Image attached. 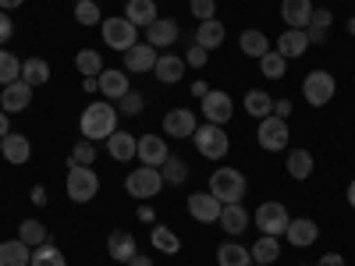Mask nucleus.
I'll return each mask as SVG.
<instances>
[{
    "instance_id": "nucleus-1",
    "label": "nucleus",
    "mask_w": 355,
    "mask_h": 266,
    "mask_svg": "<svg viewBox=\"0 0 355 266\" xmlns=\"http://www.w3.org/2000/svg\"><path fill=\"white\" fill-rule=\"evenodd\" d=\"M78 132H82V139H89V142H107L114 132H117V107H110V103H103V100H96V103H89L85 110H82V117H78Z\"/></svg>"
},
{
    "instance_id": "nucleus-2",
    "label": "nucleus",
    "mask_w": 355,
    "mask_h": 266,
    "mask_svg": "<svg viewBox=\"0 0 355 266\" xmlns=\"http://www.w3.org/2000/svg\"><path fill=\"white\" fill-rule=\"evenodd\" d=\"M192 142H196V153L206 157V160H224V157H227V145H231L227 132H224L220 125H210V121L196 128Z\"/></svg>"
},
{
    "instance_id": "nucleus-3",
    "label": "nucleus",
    "mask_w": 355,
    "mask_h": 266,
    "mask_svg": "<svg viewBox=\"0 0 355 266\" xmlns=\"http://www.w3.org/2000/svg\"><path fill=\"white\" fill-rule=\"evenodd\" d=\"M64 188H68V199H71V202H93L96 192H100V177H96L93 167L71 163V167H68V181H64Z\"/></svg>"
},
{
    "instance_id": "nucleus-4",
    "label": "nucleus",
    "mask_w": 355,
    "mask_h": 266,
    "mask_svg": "<svg viewBox=\"0 0 355 266\" xmlns=\"http://www.w3.org/2000/svg\"><path fill=\"white\" fill-rule=\"evenodd\" d=\"M210 192L227 206V202H242L245 195V174L234 170V167H217L210 174Z\"/></svg>"
},
{
    "instance_id": "nucleus-5",
    "label": "nucleus",
    "mask_w": 355,
    "mask_h": 266,
    "mask_svg": "<svg viewBox=\"0 0 355 266\" xmlns=\"http://www.w3.org/2000/svg\"><path fill=\"white\" fill-rule=\"evenodd\" d=\"M160 188H164V174H160L157 167H135V170L125 177V192H128L132 199H139V202L160 195Z\"/></svg>"
},
{
    "instance_id": "nucleus-6",
    "label": "nucleus",
    "mask_w": 355,
    "mask_h": 266,
    "mask_svg": "<svg viewBox=\"0 0 355 266\" xmlns=\"http://www.w3.org/2000/svg\"><path fill=\"white\" fill-rule=\"evenodd\" d=\"M100 28H103V43L110 46V50H117V53H125V50H132L139 39V28L128 21V18H103L100 21Z\"/></svg>"
},
{
    "instance_id": "nucleus-7",
    "label": "nucleus",
    "mask_w": 355,
    "mask_h": 266,
    "mask_svg": "<svg viewBox=\"0 0 355 266\" xmlns=\"http://www.w3.org/2000/svg\"><path fill=\"white\" fill-rule=\"evenodd\" d=\"M334 75L331 71H309L306 82H302V96L309 107H327L334 100Z\"/></svg>"
},
{
    "instance_id": "nucleus-8",
    "label": "nucleus",
    "mask_w": 355,
    "mask_h": 266,
    "mask_svg": "<svg viewBox=\"0 0 355 266\" xmlns=\"http://www.w3.org/2000/svg\"><path fill=\"white\" fill-rule=\"evenodd\" d=\"M288 210L281 202H259V210H256V217H252V224L259 227V234H284L288 231Z\"/></svg>"
},
{
    "instance_id": "nucleus-9",
    "label": "nucleus",
    "mask_w": 355,
    "mask_h": 266,
    "mask_svg": "<svg viewBox=\"0 0 355 266\" xmlns=\"http://www.w3.org/2000/svg\"><path fill=\"white\" fill-rule=\"evenodd\" d=\"M256 139L266 153H281L284 145H288V121H281V117H263L259 128H256Z\"/></svg>"
},
{
    "instance_id": "nucleus-10",
    "label": "nucleus",
    "mask_w": 355,
    "mask_h": 266,
    "mask_svg": "<svg viewBox=\"0 0 355 266\" xmlns=\"http://www.w3.org/2000/svg\"><path fill=\"white\" fill-rule=\"evenodd\" d=\"M199 107H202V117H206V121H210V125H220V128L234 117V103H231L227 93H220V89H210V93L202 96Z\"/></svg>"
},
{
    "instance_id": "nucleus-11",
    "label": "nucleus",
    "mask_w": 355,
    "mask_h": 266,
    "mask_svg": "<svg viewBox=\"0 0 355 266\" xmlns=\"http://www.w3.org/2000/svg\"><path fill=\"white\" fill-rule=\"evenodd\" d=\"M220 210H224V202L214 192H192L189 195V213L199 224H217L220 220Z\"/></svg>"
},
{
    "instance_id": "nucleus-12",
    "label": "nucleus",
    "mask_w": 355,
    "mask_h": 266,
    "mask_svg": "<svg viewBox=\"0 0 355 266\" xmlns=\"http://www.w3.org/2000/svg\"><path fill=\"white\" fill-rule=\"evenodd\" d=\"M196 128H199L196 114L189 107H174V110L164 114V135H171V139H192Z\"/></svg>"
},
{
    "instance_id": "nucleus-13",
    "label": "nucleus",
    "mask_w": 355,
    "mask_h": 266,
    "mask_svg": "<svg viewBox=\"0 0 355 266\" xmlns=\"http://www.w3.org/2000/svg\"><path fill=\"white\" fill-rule=\"evenodd\" d=\"M178 36H182V25H178V18H157L150 28H146V43H150L153 50L174 46Z\"/></svg>"
},
{
    "instance_id": "nucleus-14",
    "label": "nucleus",
    "mask_w": 355,
    "mask_h": 266,
    "mask_svg": "<svg viewBox=\"0 0 355 266\" xmlns=\"http://www.w3.org/2000/svg\"><path fill=\"white\" fill-rule=\"evenodd\" d=\"M135 157L142 160V167H157V170H160V163L171 157L164 135H139V150H135Z\"/></svg>"
},
{
    "instance_id": "nucleus-15",
    "label": "nucleus",
    "mask_w": 355,
    "mask_h": 266,
    "mask_svg": "<svg viewBox=\"0 0 355 266\" xmlns=\"http://www.w3.org/2000/svg\"><path fill=\"white\" fill-rule=\"evenodd\" d=\"M284 238L291 242V249H309V245L320 238V227H316V220H309V217H295V220H288Z\"/></svg>"
},
{
    "instance_id": "nucleus-16",
    "label": "nucleus",
    "mask_w": 355,
    "mask_h": 266,
    "mask_svg": "<svg viewBox=\"0 0 355 266\" xmlns=\"http://www.w3.org/2000/svg\"><path fill=\"white\" fill-rule=\"evenodd\" d=\"M0 157H4L8 163H15V167H21V163H28V157H33V142H28L25 135H18V132H8L4 139H0Z\"/></svg>"
},
{
    "instance_id": "nucleus-17",
    "label": "nucleus",
    "mask_w": 355,
    "mask_h": 266,
    "mask_svg": "<svg viewBox=\"0 0 355 266\" xmlns=\"http://www.w3.org/2000/svg\"><path fill=\"white\" fill-rule=\"evenodd\" d=\"M28 100H33V85H28V82H21V78L0 89V110H8V114H18V110H25V107H28Z\"/></svg>"
},
{
    "instance_id": "nucleus-18",
    "label": "nucleus",
    "mask_w": 355,
    "mask_h": 266,
    "mask_svg": "<svg viewBox=\"0 0 355 266\" xmlns=\"http://www.w3.org/2000/svg\"><path fill=\"white\" fill-rule=\"evenodd\" d=\"M157 57H160V53H157L150 43H135L132 50H125V68L135 71V75L153 71V68H157Z\"/></svg>"
},
{
    "instance_id": "nucleus-19",
    "label": "nucleus",
    "mask_w": 355,
    "mask_h": 266,
    "mask_svg": "<svg viewBox=\"0 0 355 266\" xmlns=\"http://www.w3.org/2000/svg\"><path fill=\"white\" fill-rule=\"evenodd\" d=\"M306 50H309V36H306V28H284L281 39H277V53L284 57V61H288V57L295 61V57H302Z\"/></svg>"
},
{
    "instance_id": "nucleus-20",
    "label": "nucleus",
    "mask_w": 355,
    "mask_h": 266,
    "mask_svg": "<svg viewBox=\"0 0 355 266\" xmlns=\"http://www.w3.org/2000/svg\"><path fill=\"white\" fill-rule=\"evenodd\" d=\"M217 224H220V227L231 234V238H239V234H242V231L252 224V217L242 210V202H227L224 210H220V220H217Z\"/></svg>"
},
{
    "instance_id": "nucleus-21",
    "label": "nucleus",
    "mask_w": 355,
    "mask_h": 266,
    "mask_svg": "<svg viewBox=\"0 0 355 266\" xmlns=\"http://www.w3.org/2000/svg\"><path fill=\"white\" fill-rule=\"evenodd\" d=\"M96 89L107 96V100H121L125 93H132V85H128V78L121 75V71H114V68H103L100 71V78H96Z\"/></svg>"
},
{
    "instance_id": "nucleus-22",
    "label": "nucleus",
    "mask_w": 355,
    "mask_h": 266,
    "mask_svg": "<svg viewBox=\"0 0 355 266\" xmlns=\"http://www.w3.org/2000/svg\"><path fill=\"white\" fill-rule=\"evenodd\" d=\"M125 18H128L135 28H150V25L160 18V11H157V0H128Z\"/></svg>"
},
{
    "instance_id": "nucleus-23",
    "label": "nucleus",
    "mask_w": 355,
    "mask_h": 266,
    "mask_svg": "<svg viewBox=\"0 0 355 266\" xmlns=\"http://www.w3.org/2000/svg\"><path fill=\"white\" fill-rule=\"evenodd\" d=\"M135 150H139V139H135L132 132H114V135L107 139V153H110L117 163H128V160L135 157Z\"/></svg>"
},
{
    "instance_id": "nucleus-24",
    "label": "nucleus",
    "mask_w": 355,
    "mask_h": 266,
    "mask_svg": "<svg viewBox=\"0 0 355 266\" xmlns=\"http://www.w3.org/2000/svg\"><path fill=\"white\" fill-rule=\"evenodd\" d=\"M33 263V245H25L21 238L0 242V266H28Z\"/></svg>"
},
{
    "instance_id": "nucleus-25",
    "label": "nucleus",
    "mask_w": 355,
    "mask_h": 266,
    "mask_svg": "<svg viewBox=\"0 0 355 266\" xmlns=\"http://www.w3.org/2000/svg\"><path fill=\"white\" fill-rule=\"evenodd\" d=\"M153 75H157L164 85H174L178 78L185 75V57H178V53H160V57H157Z\"/></svg>"
},
{
    "instance_id": "nucleus-26",
    "label": "nucleus",
    "mask_w": 355,
    "mask_h": 266,
    "mask_svg": "<svg viewBox=\"0 0 355 266\" xmlns=\"http://www.w3.org/2000/svg\"><path fill=\"white\" fill-rule=\"evenodd\" d=\"M107 252L114 263H128L139 249H135V238L128 231H110V238H107Z\"/></svg>"
},
{
    "instance_id": "nucleus-27",
    "label": "nucleus",
    "mask_w": 355,
    "mask_h": 266,
    "mask_svg": "<svg viewBox=\"0 0 355 266\" xmlns=\"http://www.w3.org/2000/svg\"><path fill=\"white\" fill-rule=\"evenodd\" d=\"M281 18L288 21V28H306L313 18V4L309 0H284L281 4Z\"/></svg>"
},
{
    "instance_id": "nucleus-28",
    "label": "nucleus",
    "mask_w": 355,
    "mask_h": 266,
    "mask_svg": "<svg viewBox=\"0 0 355 266\" xmlns=\"http://www.w3.org/2000/svg\"><path fill=\"white\" fill-rule=\"evenodd\" d=\"M224 25L217 21V18H210V21H199V28H196V43L202 46V50H217L220 43H224Z\"/></svg>"
},
{
    "instance_id": "nucleus-29",
    "label": "nucleus",
    "mask_w": 355,
    "mask_h": 266,
    "mask_svg": "<svg viewBox=\"0 0 355 266\" xmlns=\"http://www.w3.org/2000/svg\"><path fill=\"white\" fill-rule=\"evenodd\" d=\"M249 252H252V263H263V266H270V263L281 259V245H277L274 234H259V242Z\"/></svg>"
},
{
    "instance_id": "nucleus-30",
    "label": "nucleus",
    "mask_w": 355,
    "mask_h": 266,
    "mask_svg": "<svg viewBox=\"0 0 355 266\" xmlns=\"http://www.w3.org/2000/svg\"><path fill=\"white\" fill-rule=\"evenodd\" d=\"M245 110L256 117V121H263V117L274 114V96L263 93V89H249V93H245Z\"/></svg>"
},
{
    "instance_id": "nucleus-31",
    "label": "nucleus",
    "mask_w": 355,
    "mask_h": 266,
    "mask_svg": "<svg viewBox=\"0 0 355 266\" xmlns=\"http://www.w3.org/2000/svg\"><path fill=\"white\" fill-rule=\"evenodd\" d=\"M75 68H78L85 78H100V71H103V57H100V50H93V46L78 50V53H75Z\"/></svg>"
},
{
    "instance_id": "nucleus-32",
    "label": "nucleus",
    "mask_w": 355,
    "mask_h": 266,
    "mask_svg": "<svg viewBox=\"0 0 355 266\" xmlns=\"http://www.w3.org/2000/svg\"><path fill=\"white\" fill-rule=\"evenodd\" d=\"M21 82L46 85L50 82V64L43 61V57H28V61H21Z\"/></svg>"
},
{
    "instance_id": "nucleus-33",
    "label": "nucleus",
    "mask_w": 355,
    "mask_h": 266,
    "mask_svg": "<svg viewBox=\"0 0 355 266\" xmlns=\"http://www.w3.org/2000/svg\"><path fill=\"white\" fill-rule=\"evenodd\" d=\"M217 263L220 266H252V252L245 245H239V242H227V245H220Z\"/></svg>"
},
{
    "instance_id": "nucleus-34",
    "label": "nucleus",
    "mask_w": 355,
    "mask_h": 266,
    "mask_svg": "<svg viewBox=\"0 0 355 266\" xmlns=\"http://www.w3.org/2000/svg\"><path fill=\"white\" fill-rule=\"evenodd\" d=\"M28 266H68V259H64V252L57 249L53 242H43V245L33 249V263H28Z\"/></svg>"
},
{
    "instance_id": "nucleus-35",
    "label": "nucleus",
    "mask_w": 355,
    "mask_h": 266,
    "mask_svg": "<svg viewBox=\"0 0 355 266\" xmlns=\"http://www.w3.org/2000/svg\"><path fill=\"white\" fill-rule=\"evenodd\" d=\"M288 174L295 177V181H306V177L313 174V157H309V150H291V153H288Z\"/></svg>"
},
{
    "instance_id": "nucleus-36",
    "label": "nucleus",
    "mask_w": 355,
    "mask_h": 266,
    "mask_svg": "<svg viewBox=\"0 0 355 266\" xmlns=\"http://www.w3.org/2000/svg\"><path fill=\"white\" fill-rule=\"evenodd\" d=\"M239 46H242V53H245V57H256V61H259V57H263L266 50H270V43H266V36L259 33V28H245L242 39H239Z\"/></svg>"
},
{
    "instance_id": "nucleus-37",
    "label": "nucleus",
    "mask_w": 355,
    "mask_h": 266,
    "mask_svg": "<svg viewBox=\"0 0 355 266\" xmlns=\"http://www.w3.org/2000/svg\"><path fill=\"white\" fill-rule=\"evenodd\" d=\"M160 174H164V185L171 181V185H182V181H189V163L182 160V157H167L164 163H160Z\"/></svg>"
},
{
    "instance_id": "nucleus-38",
    "label": "nucleus",
    "mask_w": 355,
    "mask_h": 266,
    "mask_svg": "<svg viewBox=\"0 0 355 266\" xmlns=\"http://www.w3.org/2000/svg\"><path fill=\"white\" fill-rule=\"evenodd\" d=\"M18 238L25 242V245H43V242H50V234H46V227L40 224V220H21L18 224Z\"/></svg>"
},
{
    "instance_id": "nucleus-39",
    "label": "nucleus",
    "mask_w": 355,
    "mask_h": 266,
    "mask_svg": "<svg viewBox=\"0 0 355 266\" xmlns=\"http://www.w3.org/2000/svg\"><path fill=\"white\" fill-rule=\"evenodd\" d=\"M259 71H263V78H284L288 61H284L277 50H266V53L259 57Z\"/></svg>"
},
{
    "instance_id": "nucleus-40",
    "label": "nucleus",
    "mask_w": 355,
    "mask_h": 266,
    "mask_svg": "<svg viewBox=\"0 0 355 266\" xmlns=\"http://www.w3.org/2000/svg\"><path fill=\"white\" fill-rule=\"evenodd\" d=\"M153 249H160L164 256H174L178 249H182V238L171 231V227H164V224H157L153 227Z\"/></svg>"
},
{
    "instance_id": "nucleus-41",
    "label": "nucleus",
    "mask_w": 355,
    "mask_h": 266,
    "mask_svg": "<svg viewBox=\"0 0 355 266\" xmlns=\"http://www.w3.org/2000/svg\"><path fill=\"white\" fill-rule=\"evenodd\" d=\"M21 78V61L11 50H0V85H11Z\"/></svg>"
},
{
    "instance_id": "nucleus-42",
    "label": "nucleus",
    "mask_w": 355,
    "mask_h": 266,
    "mask_svg": "<svg viewBox=\"0 0 355 266\" xmlns=\"http://www.w3.org/2000/svg\"><path fill=\"white\" fill-rule=\"evenodd\" d=\"M75 21L78 25H100L103 21V11H100L96 0H78V4H75Z\"/></svg>"
},
{
    "instance_id": "nucleus-43",
    "label": "nucleus",
    "mask_w": 355,
    "mask_h": 266,
    "mask_svg": "<svg viewBox=\"0 0 355 266\" xmlns=\"http://www.w3.org/2000/svg\"><path fill=\"white\" fill-rule=\"evenodd\" d=\"M71 163H82V167L96 163V142L78 139V142H75V150H71Z\"/></svg>"
},
{
    "instance_id": "nucleus-44",
    "label": "nucleus",
    "mask_w": 355,
    "mask_h": 266,
    "mask_svg": "<svg viewBox=\"0 0 355 266\" xmlns=\"http://www.w3.org/2000/svg\"><path fill=\"white\" fill-rule=\"evenodd\" d=\"M189 8H192L196 21H210L217 15V0H189Z\"/></svg>"
},
{
    "instance_id": "nucleus-45",
    "label": "nucleus",
    "mask_w": 355,
    "mask_h": 266,
    "mask_svg": "<svg viewBox=\"0 0 355 266\" xmlns=\"http://www.w3.org/2000/svg\"><path fill=\"white\" fill-rule=\"evenodd\" d=\"M117 103H121V114H128V117H139V114H142V107H146L142 93H135V89H132V93H125Z\"/></svg>"
},
{
    "instance_id": "nucleus-46",
    "label": "nucleus",
    "mask_w": 355,
    "mask_h": 266,
    "mask_svg": "<svg viewBox=\"0 0 355 266\" xmlns=\"http://www.w3.org/2000/svg\"><path fill=\"white\" fill-rule=\"evenodd\" d=\"M206 57H210V50H202L199 43H192V50H189V57H185V64H192V68H202V64H206Z\"/></svg>"
},
{
    "instance_id": "nucleus-47",
    "label": "nucleus",
    "mask_w": 355,
    "mask_h": 266,
    "mask_svg": "<svg viewBox=\"0 0 355 266\" xmlns=\"http://www.w3.org/2000/svg\"><path fill=\"white\" fill-rule=\"evenodd\" d=\"M11 36H15V21L8 18V11H0V46H4Z\"/></svg>"
},
{
    "instance_id": "nucleus-48",
    "label": "nucleus",
    "mask_w": 355,
    "mask_h": 266,
    "mask_svg": "<svg viewBox=\"0 0 355 266\" xmlns=\"http://www.w3.org/2000/svg\"><path fill=\"white\" fill-rule=\"evenodd\" d=\"M274 117L288 121V117H291V100H274Z\"/></svg>"
},
{
    "instance_id": "nucleus-49",
    "label": "nucleus",
    "mask_w": 355,
    "mask_h": 266,
    "mask_svg": "<svg viewBox=\"0 0 355 266\" xmlns=\"http://www.w3.org/2000/svg\"><path fill=\"white\" fill-rule=\"evenodd\" d=\"M316 266H345V259L331 252V256H320V263H316Z\"/></svg>"
},
{
    "instance_id": "nucleus-50",
    "label": "nucleus",
    "mask_w": 355,
    "mask_h": 266,
    "mask_svg": "<svg viewBox=\"0 0 355 266\" xmlns=\"http://www.w3.org/2000/svg\"><path fill=\"white\" fill-rule=\"evenodd\" d=\"M125 266H153V259H150V256H142V252H135Z\"/></svg>"
},
{
    "instance_id": "nucleus-51",
    "label": "nucleus",
    "mask_w": 355,
    "mask_h": 266,
    "mask_svg": "<svg viewBox=\"0 0 355 266\" xmlns=\"http://www.w3.org/2000/svg\"><path fill=\"white\" fill-rule=\"evenodd\" d=\"M8 132H11V114H8V110H0V139H4Z\"/></svg>"
},
{
    "instance_id": "nucleus-52",
    "label": "nucleus",
    "mask_w": 355,
    "mask_h": 266,
    "mask_svg": "<svg viewBox=\"0 0 355 266\" xmlns=\"http://www.w3.org/2000/svg\"><path fill=\"white\" fill-rule=\"evenodd\" d=\"M139 220H146V224H150V220H157V213H153V206H139Z\"/></svg>"
},
{
    "instance_id": "nucleus-53",
    "label": "nucleus",
    "mask_w": 355,
    "mask_h": 266,
    "mask_svg": "<svg viewBox=\"0 0 355 266\" xmlns=\"http://www.w3.org/2000/svg\"><path fill=\"white\" fill-rule=\"evenodd\" d=\"M25 0H0V11H15V8H21Z\"/></svg>"
},
{
    "instance_id": "nucleus-54",
    "label": "nucleus",
    "mask_w": 355,
    "mask_h": 266,
    "mask_svg": "<svg viewBox=\"0 0 355 266\" xmlns=\"http://www.w3.org/2000/svg\"><path fill=\"white\" fill-rule=\"evenodd\" d=\"M33 202L43 206V202H46V192H43V188H33Z\"/></svg>"
},
{
    "instance_id": "nucleus-55",
    "label": "nucleus",
    "mask_w": 355,
    "mask_h": 266,
    "mask_svg": "<svg viewBox=\"0 0 355 266\" xmlns=\"http://www.w3.org/2000/svg\"><path fill=\"white\" fill-rule=\"evenodd\" d=\"M348 202H352V210H355V177H352V185H348Z\"/></svg>"
},
{
    "instance_id": "nucleus-56",
    "label": "nucleus",
    "mask_w": 355,
    "mask_h": 266,
    "mask_svg": "<svg viewBox=\"0 0 355 266\" xmlns=\"http://www.w3.org/2000/svg\"><path fill=\"white\" fill-rule=\"evenodd\" d=\"M348 33H352V36H355V18H352V21H348Z\"/></svg>"
},
{
    "instance_id": "nucleus-57",
    "label": "nucleus",
    "mask_w": 355,
    "mask_h": 266,
    "mask_svg": "<svg viewBox=\"0 0 355 266\" xmlns=\"http://www.w3.org/2000/svg\"><path fill=\"white\" fill-rule=\"evenodd\" d=\"M252 266H263V263H252Z\"/></svg>"
}]
</instances>
